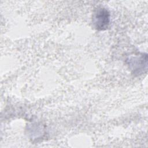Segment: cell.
Segmentation results:
<instances>
[{
  "label": "cell",
  "instance_id": "obj_1",
  "mask_svg": "<svg viewBox=\"0 0 148 148\" xmlns=\"http://www.w3.org/2000/svg\"><path fill=\"white\" fill-rule=\"evenodd\" d=\"M110 14L108 10L102 7L96 8L92 16V23L97 30H105L109 24Z\"/></svg>",
  "mask_w": 148,
  "mask_h": 148
},
{
  "label": "cell",
  "instance_id": "obj_2",
  "mask_svg": "<svg viewBox=\"0 0 148 148\" xmlns=\"http://www.w3.org/2000/svg\"><path fill=\"white\" fill-rule=\"evenodd\" d=\"M128 61L130 68L134 72V74L139 75L144 72L145 70H147V56L146 54L131 57L128 58Z\"/></svg>",
  "mask_w": 148,
  "mask_h": 148
}]
</instances>
